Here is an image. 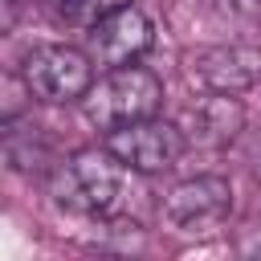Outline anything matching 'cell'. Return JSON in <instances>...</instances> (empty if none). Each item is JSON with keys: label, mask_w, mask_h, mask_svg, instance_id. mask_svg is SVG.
<instances>
[{"label": "cell", "mask_w": 261, "mask_h": 261, "mask_svg": "<svg viewBox=\"0 0 261 261\" xmlns=\"http://www.w3.org/2000/svg\"><path fill=\"white\" fill-rule=\"evenodd\" d=\"M130 175L135 171L110 147H82L53 167V196L69 212L94 220H118L126 208Z\"/></svg>", "instance_id": "1"}, {"label": "cell", "mask_w": 261, "mask_h": 261, "mask_svg": "<svg viewBox=\"0 0 261 261\" xmlns=\"http://www.w3.org/2000/svg\"><path fill=\"white\" fill-rule=\"evenodd\" d=\"M4 159H8L12 171H29V175L45 171V163H49V139L33 122L4 118Z\"/></svg>", "instance_id": "9"}, {"label": "cell", "mask_w": 261, "mask_h": 261, "mask_svg": "<svg viewBox=\"0 0 261 261\" xmlns=\"http://www.w3.org/2000/svg\"><path fill=\"white\" fill-rule=\"evenodd\" d=\"M212 8L228 29H257L261 24V0H212Z\"/></svg>", "instance_id": "11"}, {"label": "cell", "mask_w": 261, "mask_h": 261, "mask_svg": "<svg viewBox=\"0 0 261 261\" xmlns=\"http://www.w3.org/2000/svg\"><path fill=\"white\" fill-rule=\"evenodd\" d=\"M159 106H163V82L151 69H143L139 61L106 69L82 98V110L98 130H114V126L151 118V114H159Z\"/></svg>", "instance_id": "2"}, {"label": "cell", "mask_w": 261, "mask_h": 261, "mask_svg": "<svg viewBox=\"0 0 261 261\" xmlns=\"http://www.w3.org/2000/svg\"><path fill=\"white\" fill-rule=\"evenodd\" d=\"M94 57L90 49H73V45H33L20 57V77L29 86L33 98L49 102V106H69L82 102L94 86Z\"/></svg>", "instance_id": "3"}, {"label": "cell", "mask_w": 261, "mask_h": 261, "mask_svg": "<svg viewBox=\"0 0 261 261\" xmlns=\"http://www.w3.org/2000/svg\"><path fill=\"white\" fill-rule=\"evenodd\" d=\"M106 147L135 175H159V171H171L179 163V155L188 151V139H184L179 122H163L151 114V118L106 130Z\"/></svg>", "instance_id": "5"}, {"label": "cell", "mask_w": 261, "mask_h": 261, "mask_svg": "<svg viewBox=\"0 0 261 261\" xmlns=\"http://www.w3.org/2000/svg\"><path fill=\"white\" fill-rule=\"evenodd\" d=\"M126 4H130V0H57V12H61L65 24L90 29V24H98L102 16H110V12L126 8Z\"/></svg>", "instance_id": "10"}, {"label": "cell", "mask_w": 261, "mask_h": 261, "mask_svg": "<svg viewBox=\"0 0 261 261\" xmlns=\"http://www.w3.org/2000/svg\"><path fill=\"white\" fill-rule=\"evenodd\" d=\"M184 77L200 94H241L261 82V49L241 41L196 45L184 53Z\"/></svg>", "instance_id": "4"}, {"label": "cell", "mask_w": 261, "mask_h": 261, "mask_svg": "<svg viewBox=\"0 0 261 261\" xmlns=\"http://www.w3.org/2000/svg\"><path fill=\"white\" fill-rule=\"evenodd\" d=\"M241 126H245V106L232 94H204L179 118V130H184L188 147H200V151L228 147L241 135Z\"/></svg>", "instance_id": "8"}, {"label": "cell", "mask_w": 261, "mask_h": 261, "mask_svg": "<svg viewBox=\"0 0 261 261\" xmlns=\"http://www.w3.org/2000/svg\"><path fill=\"white\" fill-rule=\"evenodd\" d=\"M232 212V184L224 175H192L163 196V216L179 232H212Z\"/></svg>", "instance_id": "6"}, {"label": "cell", "mask_w": 261, "mask_h": 261, "mask_svg": "<svg viewBox=\"0 0 261 261\" xmlns=\"http://www.w3.org/2000/svg\"><path fill=\"white\" fill-rule=\"evenodd\" d=\"M151 41H155L151 20H147L135 4H126V8L102 16L98 24L86 29V49H90V57H94L98 65H106V69H118V65L139 61V57L151 49Z\"/></svg>", "instance_id": "7"}]
</instances>
